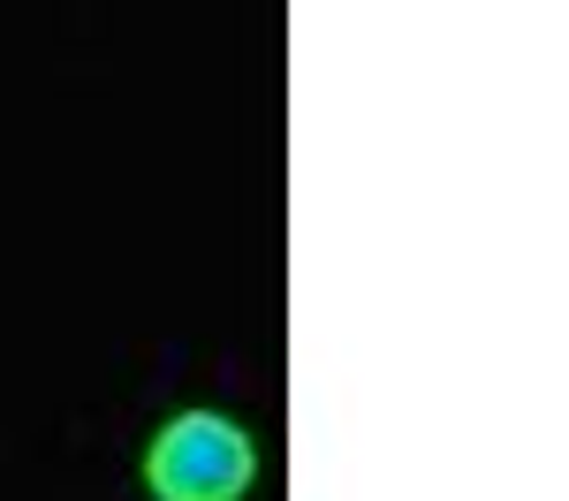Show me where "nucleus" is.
Returning a JSON list of instances; mask_svg holds the SVG:
<instances>
[{
  "instance_id": "nucleus-1",
  "label": "nucleus",
  "mask_w": 569,
  "mask_h": 501,
  "mask_svg": "<svg viewBox=\"0 0 569 501\" xmlns=\"http://www.w3.org/2000/svg\"><path fill=\"white\" fill-rule=\"evenodd\" d=\"M251 479H259V449L220 410H182L144 449V494L152 501H243Z\"/></svg>"
}]
</instances>
